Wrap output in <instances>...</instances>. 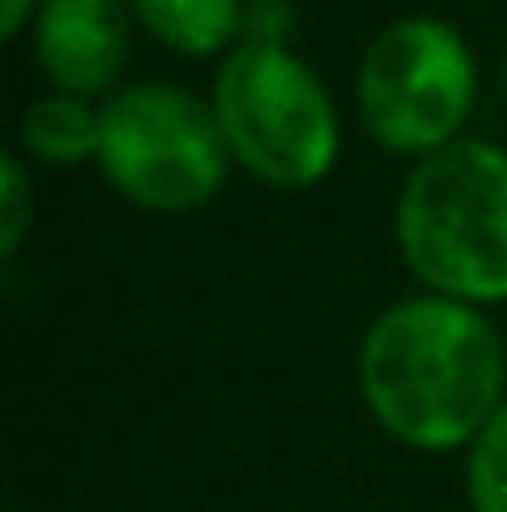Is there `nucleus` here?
<instances>
[{"mask_svg":"<svg viewBox=\"0 0 507 512\" xmlns=\"http://www.w3.org/2000/svg\"><path fill=\"white\" fill-rule=\"evenodd\" d=\"M130 10L174 55H229L244 35L249 0H130Z\"/></svg>","mask_w":507,"mask_h":512,"instance_id":"0eeeda50","label":"nucleus"},{"mask_svg":"<svg viewBox=\"0 0 507 512\" xmlns=\"http://www.w3.org/2000/svg\"><path fill=\"white\" fill-rule=\"evenodd\" d=\"M229 145L214 105L184 85H130L100 105V174L130 204L155 214L204 209L224 174Z\"/></svg>","mask_w":507,"mask_h":512,"instance_id":"20e7f679","label":"nucleus"},{"mask_svg":"<svg viewBox=\"0 0 507 512\" xmlns=\"http://www.w3.org/2000/svg\"><path fill=\"white\" fill-rule=\"evenodd\" d=\"M130 60V5L125 0H40L35 10V65L60 95H105ZM110 100V95H105Z\"/></svg>","mask_w":507,"mask_h":512,"instance_id":"423d86ee","label":"nucleus"},{"mask_svg":"<svg viewBox=\"0 0 507 512\" xmlns=\"http://www.w3.org/2000/svg\"><path fill=\"white\" fill-rule=\"evenodd\" d=\"M398 249L443 299L507 304V150L458 140L418 160L398 194Z\"/></svg>","mask_w":507,"mask_h":512,"instance_id":"f03ea898","label":"nucleus"},{"mask_svg":"<svg viewBox=\"0 0 507 512\" xmlns=\"http://www.w3.org/2000/svg\"><path fill=\"white\" fill-rule=\"evenodd\" d=\"M25 229H30V170L15 155H5L0 160V254L5 259L20 254Z\"/></svg>","mask_w":507,"mask_h":512,"instance_id":"9d476101","label":"nucleus"},{"mask_svg":"<svg viewBox=\"0 0 507 512\" xmlns=\"http://www.w3.org/2000/svg\"><path fill=\"white\" fill-rule=\"evenodd\" d=\"M468 503L473 512H507V403L468 448Z\"/></svg>","mask_w":507,"mask_h":512,"instance_id":"1a4fd4ad","label":"nucleus"},{"mask_svg":"<svg viewBox=\"0 0 507 512\" xmlns=\"http://www.w3.org/2000/svg\"><path fill=\"white\" fill-rule=\"evenodd\" d=\"M478 100L468 40L433 15H403L373 35L358 60L363 130L393 155H438L458 145Z\"/></svg>","mask_w":507,"mask_h":512,"instance_id":"39448f33","label":"nucleus"},{"mask_svg":"<svg viewBox=\"0 0 507 512\" xmlns=\"http://www.w3.org/2000/svg\"><path fill=\"white\" fill-rule=\"evenodd\" d=\"M20 145L45 165L100 160V105L80 95H40L20 115Z\"/></svg>","mask_w":507,"mask_h":512,"instance_id":"6e6552de","label":"nucleus"},{"mask_svg":"<svg viewBox=\"0 0 507 512\" xmlns=\"http://www.w3.org/2000/svg\"><path fill=\"white\" fill-rule=\"evenodd\" d=\"M35 10H40V0H0V30H5V40H15L25 25H35Z\"/></svg>","mask_w":507,"mask_h":512,"instance_id":"9b49d317","label":"nucleus"},{"mask_svg":"<svg viewBox=\"0 0 507 512\" xmlns=\"http://www.w3.org/2000/svg\"><path fill=\"white\" fill-rule=\"evenodd\" d=\"M214 120L239 170L274 189H309L338 160L329 85L289 50L239 40L214 75Z\"/></svg>","mask_w":507,"mask_h":512,"instance_id":"7ed1b4c3","label":"nucleus"},{"mask_svg":"<svg viewBox=\"0 0 507 512\" xmlns=\"http://www.w3.org/2000/svg\"><path fill=\"white\" fill-rule=\"evenodd\" d=\"M507 358L483 309L418 294L383 309L358 348V388L388 438L418 453L473 448L498 418Z\"/></svg>","mask_w":507,"mask_h":512,"instance_id":"f257e3e1","label":"nucleus"}]
</instances>
